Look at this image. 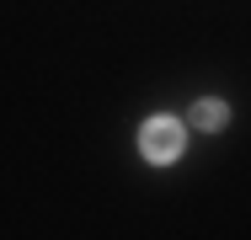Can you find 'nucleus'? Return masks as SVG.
Instances as JSON below:
<instances>
[{"instance_id": "1", "label": "nucleus", "mask_w": 251, "mask_h": 240, "mask_svg": "<svg viewBox=\"0 0 251 240\" xmlns=\"http://www.w3.org/2000/svg\"><path fill=\"white\" fill-rule=\"evenodd\" d=\"M139 149L150 155L155 166L176 160V155H182V123H176V118H150V123L139 128Z\"/></svg>"}, {"instance_id": "2", "label": "nucleus", "mask_w": 251, "mask_h": 240, "mask_svg": "<svg viewBox=\"0 0 251 240\" xmlns=\"http://www.w3.org/2000/svg\"><path fill=\"white\" fill-rule=\"evenodd\" d=\"M225 118H230V107H225L219 96H208V101L193 107V123H198V128H225Z\"/></svg>"}]
</instances>
